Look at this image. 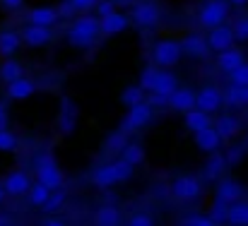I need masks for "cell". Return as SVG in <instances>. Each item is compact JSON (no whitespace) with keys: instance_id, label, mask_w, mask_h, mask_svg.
<instances>
[{"instance_id":"1","label":"cell","mask_w":248,"mask_h":226,"mask_svg":"<svg viewBox=\"0 0 248 226\" xmlns=\"http://www.w3.org/2000/svg\"><path fill=\"white\" fill-rule=\"evenodd\" d=\"M133 164H128L125 159H116V161H108L104 166H99L92 176V183L96 188H111V185H118V183H125L133 178Z\"/></svg>"},{"instance_id":"2","label":"cell","mask_w":248,"mask_h":226,"mask_svg":"<svg viewBox=\"0 0 248 226\" xmlns=\"http://www.w3.org/2000/svg\"><path fill=\"white\" fill-rule=\"evenodd\" d=\"M99 34H101V29H99V17L82 15V17H78V19L70 24V29H68V44L75 46V48H89V46L96 41Z\"/></svg>"},{"instance_id":"3","label":"cell","mask_w":248,"mask_h":226,"mask_svg":"<svg viewBox=\"0 0 248 226\" xmlns=\"http://www.w3.org/2000/svg\"><path fill=\"white\" fill-rule=\"evenodd\" d=\"M34 171H36V178L46 185V188H51V190H56V188H63V171H61V166H58V161H56V156L51 154V151H41L39 156H36V161H34Z\"/></svg>"},{"instance_id":"4","label":"cell","mask_w":248,"mask_h":226,"mask_svg":"<svg viewBox=\"0 0 248 226\" xmlns=\"http://www.w3.org/2000/svg\"><path fill=\"white\" fill-rule=\"evenodd\" d=\"M152 116H155V106L150 101L133 104V106H128V113H125V118L121 123V130H125V133L140 130V128H145L152 121Z\"/></svg>"},{"instance_id":"5","label":"cell","mask_w":248,"mask_h":226,"mask_svg":"<svg viewBox=\"0 0 248 226\" xmlns=\"http://www.w3.org/2000/svg\"><path fill=\"white\" fill-rule=\"evenodd\" d=\"M227 17H229V0H207L198 12V22L207 29L227 22Z\"/></svg>"},{"instance_id":"6","label":"cell","mask_w":248,"mask_h":226,"mask_svg":"<svg viewBox=\"0 0 248 226\" xmlns=\"http://www.w3.org/2000/svg\"><path fill=\"white\" fill-rule=\"evenodd\" d=\"M183 56V48H181V41H173V39H164V41H157L155 48H152V60L155 65L159 68H171L181 60Z\"/></svg>"},{"instance_id":"7","label":"cell","mask_w":248,"mask_h":226,"mask_svg":"<svg viewBox=\"0 0 248 226\" xmlns=\"http://www.w3.org/2000/svg\"><path fill=\"white\" fill-rule=\"evenodd\" d=\"M159 19H162V12H159V7H157L155 2H150V0L138 2V5L130 10V22H133L135 27L152 29V27L159 24Z\"/></svg>"},{"instance_id":"8","label":"cell","mask_w":248,"mask_h":226,"mask_svg":"<svg viewBox=\"0 0 248 226\" xmlns=\"http://www.w3.org/2000/svg\"><path fill=\"white\" fill-rule=\"evenodd\" d=\"M171 195H173L176 200H183V202L195 200V197L202 195V183H200L195 176H178V178L171 183Z\"/></svg>"},{"instance_id":"9","label":"cell","mask_w":248,"mask_h":226,"mask_svg":"<svg viewBox=\"0 0 248 226\" xmlns=\"http://www.w3.org/2000/svg\"><path fill=\"white\" fill-rule=\"evenodd\" d=\"M234 29L229 27V24H217V27H212L210 29V34H207V46L212 48V51H224V48H229V46H234Z\"/></svg>"},{"instance_id":"10","label":"cell","mask_w":248,"mask_h":226,"mask_svg":"<svg viewBox=\"0 0 248 226\" xmlns=\"http://www.w3.org/2000/svg\"><path fill=\"white\" fill-rule=\"evenodd\" d=\"M58 128L63 135H73L78 128V104L68 96H63L61 101V116H58Z\"/></svg>"},{"instance_id":"11","label":"cell","mask_w":248,"mask_h":226,"mask_svg":"<svg viewBox=\"0 0 248 226\" xmlns=\"http://www.w3.org/2000/svg\"><path fill=\"white\" fill-rule=\"evenodd\" d=\"M19 36H22V41H24L27 46H34V48H39V46H46V44L53 39V31H51V27H41V24H27V27L19 31Z\"/></svg>"},{"instance_id":"12","label":"cell","mask_w":248,"mask_h":226,"mask_svg":"<svg viewBox=\"0 0 248 226\" xmlns=\"http://www.w3.org/2000/svg\"><path fill=\"white\" fill-rule=\"evenodd\" d=\"M128 24H130V17L123 15V12H118V10H113V12L106 15V17H99V29H101V34H106V36H113V34L125 31Z\"/></svg>"},{"instance_id":"13","label":"cell","mask_w":248,"mask_h":226,"mask_svg":"<svg viewBox=\"0 0 248 226\" xmlns=\"http://www.w3.org/2000/svg\"><path fill=\"white\" fill-rule=\"evenodd\" d=\"M224 101H222V91L217 89V87H202L200 91H195V106L198 108H202V111H207V113H215L219 106H222Z\"/></svg>"},{"instance_id":"14","label":"cell","mask_w":248,"mask_h":226,"mask_svg":"<svg viewBox=\"0 0 248 226\" xmlns=\"http://www.w3.org/2000/svg\"><path fill=\"white\" fill-rule=\"evenodd\" d=\"M2 185H5V193H7V195L19 197V195H27V193H29L31 178H29L24 171H12V173L2 181Z\"/></svg>"},{"instance_id":"15","label":"cell","mask_w":248,"mask_h":226,"mask_svg":"<svg viewBox=\"0 0 248 226\" xmlns=\"http://www.w3.org/2000/svg\"><path fill=\"white\" fill-rule=\"evenodd\" d=\"M169 106H171L173 111L186 113L188 108L195 106V91L188 89V87H176V89L171 91V96H169Z\"/></svg>"},{"instance_id":"16","label":"cell","mask_w":248,"mask_h":226,"mask_svg":"<svg viewBox=\"0 0 248 226\" xmlns=\"http://www.w3.org/2000/svg\"><path fill=\"white\" fill-rule=\"evenodd\" d=\"M193 135H195V147L200 151H217L219 145H222V137H219V133L212 125H207V128H202V130H198Z\"/></svg>"},{"instance_id":"17","label":"cell","mask_w":248,"mask_h":226,"mask_svg":"<svg viewBox=\"0 0 248 226\" xmlns=\"http://www.w3.org/2000/svg\"><path fill=\"white\" fill-rule=\"evenodd\" d=\"M212 128L219 133L222 140H232V137L239 135V130H241V121H239L236 116H232V113H224V116H219V118L212 123Z\"/></svg>"},{"instance_id":"18","label":"cell","mask_w":248,"mask_h":226,"mask_svg":"<svg viewBox=\"0 0 248 226\" xmlns=\"http://www.w3.org/2000/svg\"><path fill=\"white\" fill-rule=\"evenodd\" d=\"M241 195H244L241 183H236L234 178H222L219 185H217V195H215V197L222 200V202H227V205H232V202L241 200Z\"/></svg>"},{"instance_id":"19","label":"cell","mask_w":248,"mask_h":226,"mask_svg":"<svg viewBox=\"0 0 248 226\" xmlns=\"http://www.w3.org/2000/svg\"><path fill=\"white\" fill-rule=\"evenodd\" d=\"M210 116H212V113H207V111H202V108L193 106V108H188V111H186L183 123H186V128H188L190 133H198V130H202V128L212 125V118H210Z\"/></svg>"},{"instance_id":"20","label":"cell","mask_w":248,"mask_h":226,"mask_svg":"<svg viewBox=\"0 0 248 226\" xmlns=\"http://www.w3.org/2000/svg\"><path fill=\"white\" fill-rule=\"evenodd\" d=\"M34 91H36V82L27 79L24 75L17 77V79H12V82H7V96H10V99L22 101V99H29Z\"/></svg>"},{"instance_id":"21","label":"cell","mask_w":248,"mask_h":226,"mask_svg":"<svg viewBox=\"0 0 248 226\" xmlns=\"http://www.w3.org/2000/svg\"><path fill=\"white\" fill-rule=\"evenodd\" d=\"M61 19L56 7H34L27 12V22L29 24H41V27H53Z\"/></svg>"},{"instance_id":"22","label":"cell","mask_w":248,"mask_h":226,"mask_svg":"<svg viewBox=\"0 0 248 226\" xmlns=\"http://www.w3.org/2000/svg\"><path fill=\"white\" fill-rule=\"evenodd\" d=\"M181 48H183V53H188V56H193V58H205L207 51H210L207 39L200 36V34H188V36L181 41Z\"/></svg>"},{"instance_id":"23","label":"cell","mask_w":248,"mask_h":226,"mask_svg":"<svg viewBox=\"0 0 248 226\" xmlns=\"http://www.w3.org/2000/svg\"><path fill=\"white\" fill-rule=\"evenodd\" d=\"M244 60H246V58H244V51H241V48H234V46L219 51V56H217V65H219V70H224V73H232V70L239 68Z\"/></svg>"},{"instance_id":"24","label":"cell","mask_w":248,"mask_h":226,"mask_svg":"<svg viewBox=\"0 0 248 226\" xmlns=\"http://www.w3.org/2000/svg\"><path fill=\"white\" fill-rule=\"evenodd\" d=\"M222 101L227 106H248V84H229L222 91Z\"/></svg>"},{"instance_id":"25","label":"cell","mask_w":248,"mask_h":226,"mask_svg":"<svg viewBox=\"0 0 248 226\" xmlns=\"http://www.w3.org/2000/svg\"><path fill=\"white\" fill-rule=\"evenodd\" d=\"M224 168H227L224 154L210 151V159H207V164H205V168H202V176H205L207 181H219L222 173H224Z\"/></svg>"},{"instance_id":"26","label":"cell","mask_w":248,"mask_h":226,"mask_svg":"<svg viewBox=\"0 0 248 226\" xmlns=\"http://www.w3.org/2000/svg\"><path fill=\"white\" fill-rule=\"evenodd\" d=\"M19 44H22L19 31H12V29L0 31V56H5V58L15 56V53H17V48H19Z\"/></svg>"},{"instance_id":"27","label":"cell","mask_w":248,"mask_h":226,"mask_svg":"<svg viewBox=\"0 0 248 226\" xmlns=\"http://www.w3.org/2000/svg\"><path fill=\"white\" fill-rule=\"evenodd\" d=\"M227 224L234 226H246L248 224V202H232L229 205V212H227Z\"/></svg>"},{"instance_id":"28","label":"cell","mask_w":248,"mask_h":226,"mask_svg":"<svg viewBox=\"0 0 248 226\" xmlns=\"http://www.w3.org/2000/svg\"><path fill=\"white\" fill-rule=\"evenodd\" d=\"M178 87V79L173 73H169V68L166 70H159V77H157V84H155V94H162V96H171V91Z\"/></svg>"},{"instance_id":"29","label":"cell","mask_w":248,"mask_h":226,"mask_svg":"<svg viewBox=\"0 0 248 226\" xmlns=\"http://www.w3.org/2000/svg\"><path fill=\"white\" fill-rule=\"evenodd\" d=\"M121 159H125V161L133 164V166L142 164V161H145V150H142V145H138V142H125V147L121 150Z\"/></svg>"},{"instance_id":"30","label":"cell","mask_w":248,"mask_h":226,"mask_svg":"<svg viewBox=\"0 0 248 226\" xmlns=\"http://www.w3.org/2000/svg\"><path fill=\"white\" fill-rule=\"evenodd\" d=\"M27 195H29V202H31V205L41 207V205L48 200V195H51V188H46L41 181H36V183L29 188V193H27Z\"/></svg>"},{"instance_id":"31","label":"cell","mask_w":248,"mask_h":226,"mask_svg":"<svg viewBox=\"0 0 248 226\" xmlns=\"http://www.w3.org/2000/svg\"><path fill=\"white\" fill-rule=\"evenodd\" d=\"M157 77H159V65H147V68H142L138 84H140L145 91H152L155 84H157Z\"/></svg>"},{"instance_id":"32","label":"cell","mask_w":248,"mask_h":226,"mask_svg":"<svg viewBox=\"0 0 248 226\" xmlns=\"http://www.w3.org/2000/svg\"><path fill=\"white\" fill-rule=\"evenodd\" d=\"M24 75V70H22V65L17 63V60H12V58H7L2 65H0V77L5 79V82H12V79H17V77Z\"/></svg>"},{"instance_id":"33","label":"cell","mask_w":248,"mask_h":226,"mask_svg":"<svg viewBox=\"0 0 248 226\" xmlns=\"http://www.w3.org/2000/svg\"><path fill=\"white\" fill-rule=\"evenodd\" d=\"M121 101H123L125 106H133V104H140V101H145V89H142L140 84H133V87H125V89H123V94H121Z\"/></svg>"},{"instance_id":"34","label":"cell","mask_w":248,"mask_h":226,"mask_svg":"<svg viewBox=\"0 0 248 226\" xmlns=\"http://www.w3.org/2000/svg\"><path fill=\"white\" fill-rule=\"evenodd\" d=\"M116 222H118V210L113 205H104V207L96 210V224L111 226V224H116Z\"/></svg>"},{"instance_id":"35","label":"cell","mask_w":248,"mask_h":226,"mask_svg":"<svg viewBox=\"0 0 248 226\" xmlns=\"http://www.w3.org/2000/svg\"><path fill=\"white\" fill-rule=\"evenodd\" d=\"M63 202H65V190L56 188V190H51L48 200H46L41 207H44V212H56V210H61V205H63Z\"/></svg>"},{"instance_id":"36","label":"cell","mask_w":248,"mask_h":226,"mask_svg":"<svg viewBox=\"0 0 248 226\" xmlns=\"http://www.w3.org/2000/svg\"><path fill=\"white\" fill-rule=\"evenodd\" d=\"M125 142H128V137H125V130H118V133H113V135H108L106 137V142H104V147L111 151H121L125 147Z\"/></svg>"},{"instance_id":"37","label":"cell","mask_w":248,"mask_h":226,"mask_svg":"<svg viewBox=\"0 0 248 226\" xmlns=\"http://www.w3.org/2000/svg\"><path fill=\"white\" fill-rule=\"evenodd\" d=\"M227 212H229V205L215 197V202H212V210H210V217L215 219V224H219V222H227Z\"/></svg>"},{"instance_id":"38","label":"cell","mask_w":248,"mask_h":226,"mask_svg":"<svg viewBox=\"0 0 248 226\" xmlns=\"http://www.w3.org/2000/svg\"><path fill=\"white\" fill-rule=\"evenodd\" d=\"M15 147H17V137L7 128H0V151H12Z\"/></svg>"},{"instance_id":"39","label":"cell","mask_w":248,"mask_h":226,"mask_svg":"<svg viewBox=\"0 0 248 226\" xmlns=\"http://www.w3.org/2000/svg\"><path fill=\"white\" fill-rule=\"evenodd\" d=\"M232 29H234V39L236 41H248V17H239Z\"/></svg>"},{"instance_id":"40","label":"cell","mask_w":248,"mask_h":226,"mask_svg":"<svg viewBox=\"0 0 248 226\" xmlns=\"http://www.w3.org/2000/svg\"><path fill=\"white\" fill-rule=\"evenodd\" d=\"M229 77H232L234 84H248V63L246 60H244L239 68H234V70L229 73Z\"/></svg>"},{"instance_id":"41","label":"cell","mask_w":248,"mask_h":226,"mask_svg":"<svg viewBox=\"0 0 248 226\" xmlns=\"http://www.w3.org/2000/svg\"><path fill=\"white\" fill-rule=\"evenodd\" d=\"M94 7H96V17H106L116 10V0H99Z\"/></svg>"},{"instance_id":"42","label":"cell","mask_w":248,"mask_h":226,"mask_svg":"<svg viewBox=\"0 0 248 226\" xmlns=\"http://www.w3.org/2000/svg\"><path fill=\"white\" fill-rule=\"evenodd\" d=\"M241 156H244V150H241V147H232V150L224 154V159H227V166H232V164H239V161H241Z\"/></svg>"},{"instance_id":"43","label":"cell","mask_w":248,"mask_h":226,"mask_svg":"<svg viewBox=\"0 0 248 226\" xmlns=\"http://www.w3.org/2000/svg\"><path fill=\"white\" fill-rule=\"evenodd\" d=\"M73 12H78L75 5H73V0H63V2L58 5V15H61V17H73Z\"/></svg>"},{"instance_id":"44","label":"cell","mask_w":248,"mask_h":226,"mask_svg":"<svg viewBox=\"0 0 248 226\" xmlns=\"http://www.w3.org/2000/svg\"><path fill=\"white\" fill-rule=\"evenodd\" d=\"M186 224L188 226H212L215 219L212 217H190V219H186Z\"/></svg>"},{"instance_id":"45","label":"cell","mask_w":248,"mask_h":226,"mask_svg":"<svg viewBox=\"0 0 248 226\" xmlns=\"http://www.w3.org/2000/svg\"><path fill=\"white\" fill-rule=\"evenodd\" d=\"M130 224L133 226H150V224H155V219H152L150 214H135V217H130Z\"/></svg>"},{"instance_id":"46","label":"cell","mask_w":248,"mask_h":226,"mask_svg":"<svg viewBox=\"0 0 248 226\" xmlns=\"http://www.w3.org/2000/svg\"><path fill=\"white\" fill-rule=\"evenodd\" d=\"M96 2H99V0H73V5H75V10H78V12H87V10H92Z\"/></svg>"},{"instance_id":"47","label":"cell","mask_w":248,"mask_h":226,"mask_svg":"<svg viewBox=\"0 0 248 226\" xmlns=\"http://www.w3.org/2000/svg\"><path fill=\"white\" fill-rule=\"evenodd\" d=\"M0 2H2V7H7V10H19L24 0H0Z\"/></svg>"},{"instance_id":"48","label":"cell","mask_w":248,"mask_h":226,"mask_svg":"<svg viewBox=\"0 0 248 226\" xmlns=\"http://www.w3.org/2000/svg\"><path fill=\"white\" fill-rule=\"evenodd\" d=\"M171 193V185H157L155 188V197H166Z\"/></svg>"},{"instance_id":"49","label":"cell","mask_w":248,"mask_h":226,"mask_svg":"<svg viewBox=\"0 0 248 226\" xmlns=\"http://www.w3.org/2000/svg\"><path fill=\"white\" fill-rule=\"evenodd\" d=\"M0 128H7V111L2 104H0Z\"/></svg>"},{"instance_id":"50","label":"cell","mask_w":248,"mask_h":226,"mask_svg":"<svg viewBox=\"0 0 248 226\" xmlns=\"http://www.w3.org/2000/svg\"><path fill=\"white\" fill-rule=\"evenodd\" d=\"M229 5H236V7H244V5H248V0H229Z\"/></svg>"},{"instance_id":"51","label":"cell","mask_w":248,"mask_h":226,"mask_svg":"<svg viewBox=\"0 0 248 226\" xmlns=\"http://www.w3.org/2000/svg\"><path fill=\"white\" fill-rule=\"evenodd\" d=\"M46 224H48V226H58L61 222H58V219H46Z\"/></svg>"},{"instance_id":"52","label":"cell","mask_w":248,"mask_h":226,"mask_svg":"<svg viewBox=\"0 0 248 226\" xmlns=\"http://www.w3.org/2000/svg\"><path fill=\"white\" fill-rule=\"evenodd\" d=\"M5 195H7V193H5V185L0 183V202H2V197H5Z\"/></svg>"},{"instance_id":"53","label":"cell","mask_w":248,"mask_h":226,"mask_svg":"<svg viewBox=\"0 0 248 226\" xmlns=\"http://www.w3.org/2000/svg\"><path fill=\"white\" fill-rule=\"evenodd\" d=\"M0 224H7V217H0Z\"/></svg>"},{"instance_id":"54","label":"cell","mask_w":248,"mask_h":226,"mask_svg":"<svg viewBox=\"0 0 248 226\" xmlns=\"http://www.w3.org/2000/svg\"><path fill=\"white\" fill-rule=\"evenodd\" d=\"M123 2H130V0H123Z\"/></svg>"}]
</instances>
